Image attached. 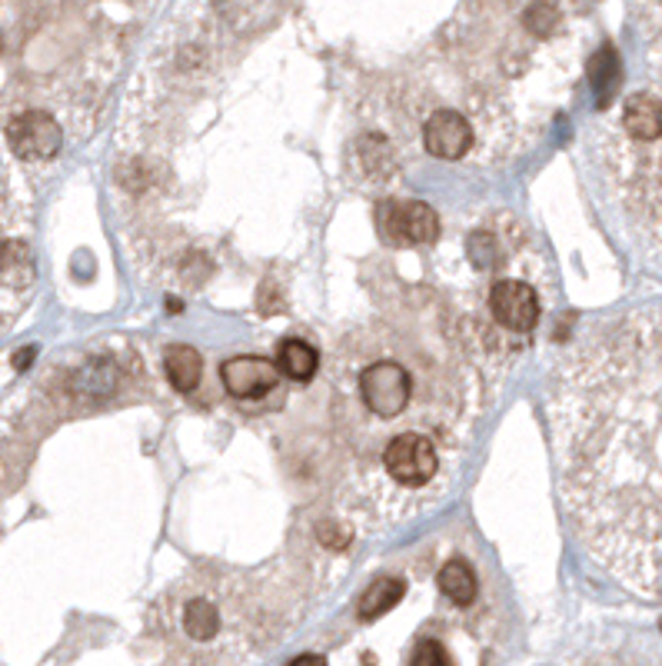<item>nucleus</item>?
<instances>
[{
	"label": "nucleus",
	"mask_w": 662,
	"mask_h": 666,
	"mask_svg": "<svg viewBox=\"0 0 662 666\" xmlns=\"http://www.w3.org/2000/svg\"><path fill=\"white\" fill-rule=\"evenodd\" d=\"M383 470L400 484V487H426L436 470H439V454L436 443L426 433H396L386 451H383Z\"/></svg>",
	"instance_id": "nucleus-3"
},
{
	"label": "nucleus",
	"mask_w": 662,
	"mask_h": 666,
	"mask_svg": "<svg viewBox=\"0 0 662 666\" xmlns=\"http://www.w3.org/2000/svg\"><path fill=\"white\" fill-rule=\"evenodd\" d=\"M0 277L11 280L14 287H24L34 280V260L24 244H18V241L0 244Z\"/></svg>",
	"instance_id": "nucleus-15"
},
{
	"label": "nucleus",
	"mask_w": 662,
	"mask_h": 666,
	"mask_svg": "<svg viewBox=\"0 0 662 666\" xmlns=\"http://www.w3.org/2000/svg\"><path fill=\"white\" fill-rule=\"evenodd\" d=\"M357 393H360V403L380 417V420H393L400 417L406 407H409V397H413V380H409V370L400 364V360H373L360 370V380H357Z\"/></svg>",
	"instance_id": "nucleus-2"
},
{
	"label": "nucleus",
	"mask_w": 662,
	"mask_h": 666,
	"mask_svg": "<svg viewBox=\"0 0 662 666\" xmlns=\"http://www.w3.org/2000/svg\"><path fill=\"white\" fill-rule=\"evenodd\" d=\"M403 593H406V584H403V580H396V577H380V580L370 584L367 593L360 597V607H357L360 620H377V617L390 613V610L403 600Z\"/></svg>",
	"instance_id": "nucleus-13"
},
{
	"label": "nucleus",
	"mask_w": 662,
	"mask_h": 666,
	"mask_svg": "<svg viewBox=\"0 0 662 666\" xmlns=\"http://www.w3.org/2000/svg\"><path fill=\"white\" fill-rule=\"evenodd\" d=\"M273 364H277L280 377H287L293 384H306L319 370V354L306 341H283Z\"/></svg>",
	"instance_id": "nucleus-10"
},
{
	"label": "nucleus",
	"mask_w": 662,
	"mask_h": 666,
	"mask_svg": "<svg viewBox=\"0 0 662 666\" xmlns=\"http://www.w3.org/2000/svg\"><path fill=\"white\" fill-rule=\"evenodd\" d=\"M423 147L439 160H460L473 147V127L460 110H433L423 124Z\"/></svg>",
	"instance_id": "nucleus-6"
},
{
	"label": "nucleus",
	"mask_w": 662,
	"mask_h": 666,
	"mask_svg": "<svg viewBox=\"0 0 662 666\" xmlns=\"http://www.w3.org/2000/svg\"><path fill=\"white\" fill-rule=\"evenodd\" d=\"M493 320L513 333H529L539 323V293L532 284L519 280V277H503L490 287V300H486Z\"/></svg>",
	"instance_id": "nucleus-5"
},
{
	"label": "nucleus",
	"mask_w": 662,
	"mask_h": 666,
	"mask_svg": "<svg viewBox=\"0 0 662 666\" xmlns=\"http://www.w3.org/2000/svg\"><path fill=\"white\" fill-rule=\"evenodd\" d=\"M8 144L21 160L47 164L60 154L64 134L57 118H51L47 110H24V114L11 118L8 124Z\"/></svg>",
	"instance_id": "nucleus-4"
},
{
	"label": "nucleus",
	"mask_w": 662,
	"mask_h": 666,
	"mask_svg": "<svg viewBox=\"0 0 662 666\" xmlns=\"http://www.w3.org/2000/svg\"><path fill=\"white\" fill-rule=\"evenodd\" d=\"M400 237H406L409 244H436L439 237V217L429 203L423 200H409L403 210H400Z\"/></svg>",
	"instance_id": "nucleus-9"
},
{
	"label": "nucleus",
	"mask_w": 662,
	"mask_h": 666,
	"mask_svg": "<svg viewBox=\"0 0 662 666\" xmlns=\"http://www.w3.org/2000/svg\"><path fill=\"white\" fill-rule=\"evenodd\" d=\"M164 370L177 390H193L200 384V374H203V357L193 347L177 344L164 354Z\"/></svg>",
	"instance_id": "nucleus-12"
},
{
	"label": "nucleus",
	"mask_w": 662,
	"mask_h": 666,
	"mask_svg": "<svg viewBox=\"0 0 662 666\" xmlns=\"http://www.w3.org/2000/svg\"><path fill=\"white\" fill-rule=\"evenodd\" d=\"M560 24H563V14H560L557 4H549V0H536V4L526 8V14H523V27L529 34H539V37L557 34Z\"/></svg>",
	"instance_id": "nucleus-16"
},
{
	"label": "nucleus",
	"mask_w": 662,
	"mask_h": 666,
	"mask_svg": "<svg viewBox=\"0 0 662 666\" xmlns=\"http://www.w3.org/2000/svg\"><path fill=\"white\" fill-rule=\"evenodd\" d=\"M409 666H453V659L436 640H423V643H416V650L409 656Z\"/></svg>",
	"instance_id": "nucleus-17"
},
{
	"label": "nucleus",
	"mask_w": 662,
	"mask_h": 666,
	"mask_svg": "<svg viewBox=\"0 0 662 666\" xmlns=\"http://www.w3.org/2000/svg\"><path fill=\"white\" fill-rule=\"evenodd\" d=\"M183 630H187L190 640H200V643L213 640L220 633V613H216V607L206 597H193L183 607Z\"/></svg>",
	"instance_id": "nucleus-14"
},
{
	"label": "nucleus",
	"mask_w": 662,
	"mask_h": 666,
	"mask_svg": "<svg viewBox=\"0 0 662 666\" xmlns=\"http://www.w3.org/2000/svg\"><path fill=\"white\" fill-rule=\"evenodd\" d=\"M287 666H326V659H323L319 653H303V656H296V659L287 663Z\"/></svg>",
	"instance_id": "nucleus-18"
},
{
	"label": "nucleus",
	"mask_w": 662,
	"mask_h": 666,
	"mask_svg": "<svg viewBox=\"0 0 662 666\" xmlns=\"http://www.w3.org/2000/svg\"><path fill=\"white\" fill-rule=\"evenodd\" d=\"M34 357H37V347H24V351H18L14 367H18V370H24L27 364H34Z\"/></svg>",
	"instance_id": "nucleus-19"
},
{
	"label": "nucleus",
	"mask_w": 662,
	"mask_h": 666,
	"mask_svg": "<svg viewBox=\"0 0 662 666\" xmlns=\"http://www.w3.org/2000/svg\"><path fill=\"white\" fill-rule=\"evenodd\" d=\"M619 131L629 141L639 144H659L662 141V103L655 93H632L622 103Z\"/></svg>",
	"instance_id": "nucleus-8"
},
{
	"label": "nucleus",
	"mask_w": 662,
	"mask_h": 666,
	"mask_svg": "<svg viewBox=\"0 0 662 666\" xmlns=\"http://www.w3.org/2000/svg\"><path fill=\"white\" fill-rule=\"evenodd\" d=\"M439 590H444L457 607H470L480 593V584H476V574L467 560H450L444 570L436 577Z\"/></svg>",
	"instance_id": "nucleus-11"
},
{
	"label": "nucleus",
	"mask_w": 662,
	"mask_h": 666,
	"mask_svg": "<svg viewBox=\"0 0 662 666\" xmlns=\"http://www.w3.org/2000/svg\"><path fill=\"white\" fill-rule=\"evenodd\" d=\"M220 380L237 400H263L277 387L280 370L270 357H231L220 367Z\"/></svg>",
	"instance_id": "nucleus-7"
},
{
	"label": "nucleus",
	"mask_w": 662,
	"mask_h": 666,
	"mask_svg": "<svg viewBox=\"0 0 662 666\" xmlns=\"http://www.w3.org/2000/svg\"><path fill=\"white\" fill-rule=\"evenodd\" d=\"M549 413L580 536L626 587L659 597V307L596 323L560 364Z\"/></svg>",
	"instance_id": "nucleus-1"
}]
</instances>
